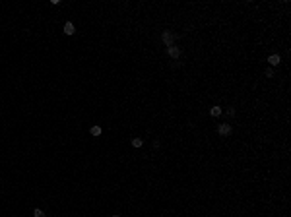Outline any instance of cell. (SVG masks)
Here are the masks:
<instances>
[{
    "instance_id": "cell-1",
    "label": "cell",
    "mask_w": 291,
    "mask_h": 217,
    "mask_svg": "<svg viewBox=\"0 0 291 217\" xmlns=\"http://www.w3.org/2000/svg\"><path fill=\"white\" fill-rule=\"evenodd\" d=\"M233 132V126L231 124H227V122H225V124H219L218 126V134H219V136H229V134H231Z\"/></svg>"
},
{
    "instance_id": "cell-2",
    "label": "cell",
    "mask_w": 291,
    "mask_h": 217,
    "mask_svg": "<svg viewBox=\"0 0 291 217\" xmlns=\"http://www.w3.org/2000/svg\"><path fill=\"white\" fill-rule=\"evenodd\" d=\"M161 41L165 43V47H171L175 41V33H171V31H163L161 33Z\"/></svg>"
},
{
    "instance_id": "cell-3",
    "label": "cell",
    "mask_w": 291,
    "mask_h": 217,
    "mask_svg": "<svg viewBox=\"0 0 291 217\" xmlns=\"http://www.w3.org/2000/svg\"><path fill=\"white\" fill-rule=\"evenodd\" d=\"M167 54L171 56V58H181V48L179 47H175V45H171V47H167Z\"/></svg>"
},
{
    "instance_id": "cell-4",
    "label": "cell",
    "mask_w": 291,
    "mask_h": 217,
    "mask_svg": "<svg viewBox=\"0 0 291 217\" xmlns=\"http://www.w3.org/2000/svg\"><path fill=\"white\" fill-rule=\"evenodd\" d=\"M268 62H270V66H280L281 56H280V54H270V56H268Z\"/></svg>"
},
{
    "instance_id": "cell-5",
    "label": "cell",
    "mask_w": 291,
    "mask_h": 217,
    "mask_svg": "<svg viewBox=\"0 0 291 217\" xmlns=\"http://www.w3.org/2000/svg\"><path fill=\"white\" fill-rule=\"evenodd\" d=\"M64 33H66V35H74V33H76V27H74L72 22H66V23H64Z\"/></svg>"
},
{
    "instance_id": "cell-6",
    "label": "cell",
    "mask_w": 291,
    "mask_h": 217,
    "mask_svg": "<svg viewBox=\"0 0 291 217\" xmlns=\"http://www.w3.org/2000/svg\"><path fill=\"white\" fill-rule=\"evenodd\" d=\"M221 113H223V110H221V107H218V105H214V107L210 109V114H212V116H219Z\"/></svg>"
},
{
    "instance_id": "cell-7",
    "label": "cell",
    "mask_w": 291,
    "mask_h": 217,
    "mask_svg": "<svg viewBox=\"0 0 291 217\" xmlns=\"http://www.w3.org/2000/svg\"><path fill=\"white\" fill-rule=\"evenodd\" d=\"M89 132H91V136H101V132H103V130H101V126H91V128H89Z\"/></svg>"
},
{
    "instance_id": "cell-8",
    "label": "cell",
    "mask_w": 291,
    "mask_h": 217,
    "mask_svg": "<svg viewBox=\"0 0 291 217\" xmlns=\"http://www.w3.org/2000/svg\"><path fill=\"white\" fill-rule=\"evenodd\" d=\"M132 145H134V147H142V145H144V140H140V138H134V140H132Z\"/></svg>"
},
{
    "instance_id": "cell-9",
    "label": "cell",
    "mask_w": 291,
    "mask_h": 217,
    "mask_svg": "<svg viewBox=\"0 0 291 217\" xmlns=\"http://www.w3.org/2000/svg\"><path fill=\"white\" fill-rule=\"evenodd\" d=\"M33 217H47V215H45L43 210H35V211H33Z\"/></svg>"
},
{
    "instance_id": "cell-10",
    "label": "cell",
    "mask_w": 291,
    "mask_h": 217,
    "mask_svg": "<svg viewBox=\"0 0 291 217\" xmlns=\"http://www.w3.org/2000/svg\"><path fill=\"white\" fill-rule=\"evenodd\" d=\"M266 78H274V68H266Z\"/></svg>"
},
{
    "instance_id": "cell-11",
    "label": "cell",
    "mask_w": 291,
    "mask_h": 217,
    "mask_svg": "<svg viewBox=\"0 0 291 217\" xmlns=\"http://www.w3.org/2000/svg\"><path fill=\"white\" fill-rule=\"evenodd\" d=\"M225 113H227L229 116H235V109H233V107H229L227 110H225Z\"/></svg>"
},
{
    "instance_id": "cell-12",
    "label": "cell",
    "mask_w": 291,
    "mask_h": 217,
    "mask_svg": "<svg viewBox=\"0 0 291 217\" xmlns=\"http://www.w3.org/2000/svg\"><path fill=\"white\" fill-rule=\"evenodd\" d=\"M113 217H120V215H113Z\"/></svg>"
}]
</instances>
